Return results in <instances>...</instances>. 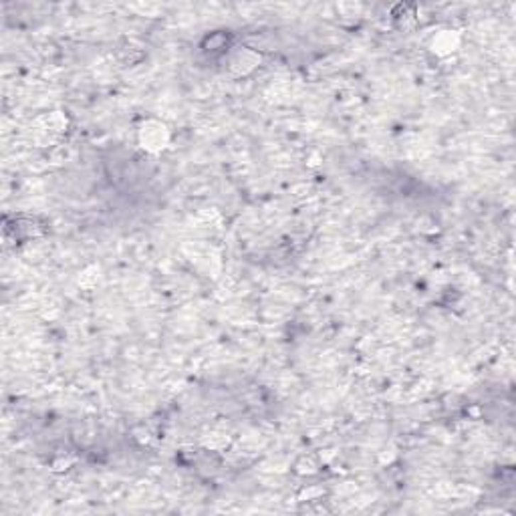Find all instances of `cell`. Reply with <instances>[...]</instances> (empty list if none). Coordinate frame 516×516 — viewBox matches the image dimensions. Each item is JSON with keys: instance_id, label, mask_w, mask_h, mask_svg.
I'll use <instances>...</instances> for the list:
<instances>
[{"instance_id": "obj_2", "label": "cell", "mask_w": 516, "mask_h": 516, "mask_svg": "<svg viewBox=\"0 0 516 516\" xmlns=\"http://www.w3.org/2000/svg\"><path fill=\"white\" fill-rule=\"evenodd\" d=\"M458 47H460V35L456 31H450V28L436 33L432 37V40H429V49L434 50L438 57H448Z\"/></svg>"}, {"instance_id": "obj_1", "label": "cell", "mask_w": 516, "mask_h": 516, "mask_svg": "<svg viewBox=\"0 0 516 516\" xmlns=\"http://www.w3.org/2000/svg\"><path fill=\"white\" fill-rule=\"evenodd\" d=\"M170 139H172V133H170L168 126L162 123V121H158V119H148L138 131L139 146H141V150H146L148 153L164 151L170 146Z\"/></svg>"}, {"instance_id": "obj_3", "label": "cell", "mask_w": 516, "mask_h": 516, "mask_svg": "<svg viewBox=\"0 0 516 516\" xmlns=\"http://www.w3.org/2000/svg\"><path fill=\"white\" fill-rule=\"evenodd\" d=\"M258 63H260V55H256V53L251 49H240L238 53L232 57L230 69H232L236 75H246V73H251L252 69H254Z\"/></svg>"}]
</instances>
